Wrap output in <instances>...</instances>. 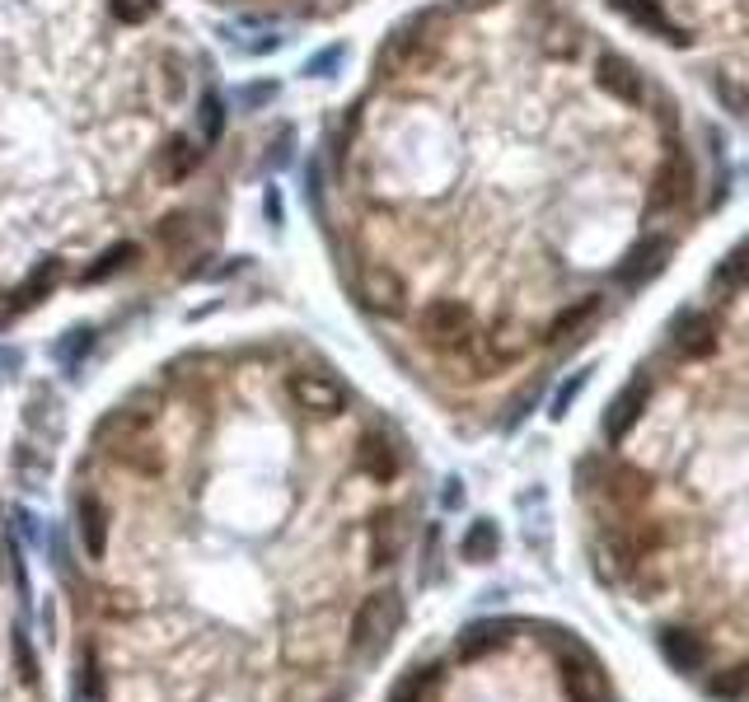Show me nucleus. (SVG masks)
Here are the masks:
<instances>
[{
  "label": "nucleus",
  "instance_id": "nucleus-13",
  "mask_svg": "<svg viewBox=\"0 0 749 702\" xmlns=\"http://www.w3.org/2000/svg\"><path fill=\"white\" fill-rule=\"evenodd\" d=\"M661 656H665L675 670H684V674H698V670L707 666L703 637L688 632V628H665V632H661Z\"/></svg>",
  "mask_w": 749,
  "mask_h": 702
},
{
  "label": "nucleus",
  "instance_id": "nucleus-22",
  "mask_svg": "<svg viewBox=\"0 0 749 702\" xmlns=\"http://www.w3.org/2000/svg\"><path fill=\"white\" fill-rule=\"evenodd\" d=\"M14 666H19V679H24V684H38V656H33V647H29L24 628L14 632Z\"/></svg>",
  "mask_w": 749,
  "mask_h": 702
},
{
  "label": "nucleus",
  "instance_id": "nucleus-17",
  "mask_svg": "<svg viewBox=\"0 0 749 702\" xmlns=\"http://www.w3.org/2000/svg\"><path fill=\"white\" fill-rule=\"evenodd\" d=\"M604 482H609L604 492H609V497H619V501H642V497H646V487H652V478L637 474V468H614V474H609Z\"/></svg>",
  "mask_w": 749,
  "mask_h": 702
},
{
  "label": "nucleus",
  "instance_id": "nucleus-2",
  "mask_svg": "<svg viewBox=\"0 0 749 702\" xmlns=\"http://www.w3.org/2000/svg\"><path fill=\"white\" fill-rule=\"evenodd\" d=\"M207 6L234 19H253V24H324V19L357 10L361 0H207Z\"/></svg>",
  "mask_w": 749,
  "mask_h": 702
},
{
  "label": "nucleus",
  "instance_id": "nucleus-19",
  "mask_svg": "<svg viewBox=\"0 0 749 702\" xmlns=\"http://www.w3.org/2000/svg\"><path fill=\"white\" fill-rule=\"evenodd\" d=\"M441 679V666H422V670H408L403 674V684L389 693V702H422L426 698V689Z\"/></svg>",
  "mask_w": 749,
  "mask_h": 702
},
{
  "label": "nucleus",
  "instance_id": "nucleus-10",
  "mask_svg": "<svg viewBox=\"0 0 749 702\" xmlns=\"http://www.w3.org/2000/svg\"><path fill=\"white\" fill-rule=\"evenodd\" d=\"M516 632H520L516 618H478V623H468V628L460 632V660H483L492 651H502V647H510V637Z\"/></svg>",
  "mask_w": 749,
  "mask_h": 702
},
{
  "label": "nucleus",
  "instance_id": "nucleus-4",
  "mask_svg": "<svg viewBox=\"0 0 749 702\" xmlns=\"http://www.w3.org/2000/svg\"><path fill=\"white\" fill-rule=\"evenodd\" d=\"M558 647V674H562V693L567 702H609V679H604V666L590 647H581L571 632H558L553 637Z\"/></svg>",
  "mask_w": 749,
  "mask_h": 702
},
{
  "label": "nucleus",
  "instance_id": "nucleus-20",
  "mask_svg": "<svg viewBox=\"0 0 749 702\" xmlns=\"http://www.w3.org/2000/svg\"><path fill=\"white\" fill-rule=\"evenodd\" d=\"M108 684H104V666H98V651L81 647V698L85 702H104Z\"/></svg>",
  "mask_w": 749,
  "mask_h": 702
},
{
  "label": "nucleus",
  "instance_id": "nucleus-23",
  "mask_svg": "<svg viewBox=\"0 0 749 702\" xmlns=\"http://www.w3.org/2000/svg\"><path fill=\"white\" fill-rule=\"evenodd\" d=\"M581 384H586V370H581V375H571V380H567V389H558V398H553V417H562V413H567L571 398L581 394Z\"/></svg>",
  "mask_w": 749,
  "mask_h": 702
},
{
  "label": "nucleus",
  "instance_id": "nucleus-11",
  "mask_svg": "<svg viewBox=\"0 0 749 702\" xmlns=\"http://www.w3.org/2000/svg\"><path fill=\"white\" fill-rule=\"evenodd\" d=\"M627 24H637V29H646V33H656L661 43H675V47H688L694 38H688V29H679V24H669L665 19V10H661V0H609Z\"/></svg>",
  "mask_w": 749,
  "mask_h": 702
},
{
  "label": "nucleus",
  "instance_id": "nucleus-3",
  "mask_svg": "<svg viewBox=\"0 0 749 702\" xmlns=\"http://www.w3.org/2000/svg\"><path fill=\"white\" fill-rule=\"evenodd\" d=\"M403 623V595L399 591H374L370 599H361L357 618H351V656L361 660H380L389 651L393 632Z\"/></svg>",
  "mask_w": 749,
  "mask_h": 702
},
{
  "label": "nucleus",
  "instance_id": "nucleus-6",
  "mask_svg": "<svg viewBox=\"0 0 749 702\" xmlns=\"http://www.w3.org/2000/svg\"><path fill=\"white\" fill-rule=\"evenodd\" d=\"M669 253H675V244H669L665 234H642V240L623 253V263L614 267V281L623 290H637L646 281H656L665 272V263H669Z\"/></svg>",
  "mask_w": 749,
  "mask_h": 702
},
{
  "label": "nucleus",
  "instance_id": "nucleus-8",
  "mask_svg": "<svg viewBox=\"0 0 749 702\" xmlns=\"http://www.w3.org/2000/svg\"><path fill=\"white\" fill-rule=\"evenodd\" d=\"M590 85H595L604 99H614V104H642V94H646V85H642V75H637V66L627 62V56H619V52H600L595 62H590Z\"/></svg>",
  "mask_w": 749,
  "mask_h": 702
},
{
  "label": "nucleus",
  "instance_id": "nucleus-18",
  "mask_svg": "<svg viewBox=\"0 0 749 702\" xmlns=\"http://www.w3.org/2000/svg\"><path fill=\"white\" fill-rule=\"evenodd\" d=\"M713 89H717V104L731 113V117H749V85L745 81H736V75H717L713 81Z\"/></svg>",
  "mask_w": 749,
  "mask_h": 702
},
{
  "label": "nucleus",
  "instance_id": "nucleus-12",
  "mask_svg": "<svg viewBox=\"0 0 749 702\" xmlns=\"http://www.w3.org/2000/svg\"><path fill=\"white\" fill-rule=\"evenodd\" d=\"M669 342H675V351H679V357H688V361L713 357V347H717V323H713V315H698V309L679 315L675 323H669Z\"/></svg>",
  "mask_w": 749,
  "mask_h": 702
},
{
  "label": "nucleus",
  "instance_id": "nucleus-16",
  "mask_svg": "<svg viewBox=\"0 0 749 702\" xmlns=\"http://www.w3.org/2000/svg\"><path fill=\"white\" fill-rule=\"evenodd\" d=\"M497 549H502V534H497V524H492V520H478V524H473V530L464 534V557H468V562L497 557Z\"/></svg>",
  "mask_w": 749,
  "mask_h": 702
},
{
  "label": "nucleus",
  "instance_id": "nucleus-7",
  "mask_svg": "<svg viewBox=\"0 0 749 702\" xmlns=\"http://www.w3.org/2000/svg\"><path fill=\"white\" fill-rule=\"evenodd\" d=\"M408 549V515L403 506H380L366 524V557L370 567H393L399 553Z\"/></svg>",
  "mask_w": 749,
  "mask_h": 702
},
{
  "label": "nucleus",
  "instance_id": "nucleus-14",
  "mask_svg": "<svg viewBox=\"0 0 749 702\" xmlns=\"http://www.w3.org/2000/svg\"><path fill=\"white\" fill-rule=\"evenodd\" d=\"M745 286H749V240L726 253V258L717 263V272L707 277V290H713V296H721V300L736 296V290H745Z\"/></svg>",
  "mask_w": 749,
  "mask_h": 702
},
{
  "label": "nucleus",
  "instance_id": "nucleus-21",
  "mask_svg": "<svg viewBox=\"0 0 749 702\" xmlns=\"http://www.w3.org/2000/svg\"><path fill=\"white\" fill-rule=\"evenodd\" d=\"M745 689H749V666L726 670L721 679H713V684H707V693H713V698H740Z\"/></svg>",
  "mask_w": 749,
  "mask_h": 702
},
{
  "label": "nucleus",
  "instance_id": "nucleus-5",
  "mask_svg": "<svg viewBox=\"0 0 749 702\" xmlns=\"http://www.w3.org/2000/svg\"><path fill=\"white\" fill-rule=\"evenodd\" d=\"M71 520H75V539H81L85 557H89V562H104V557H108V543H113V515H108V506L98 501L94 487H81V492H75Z\"/></svg>",
  "mask_w": 749,
  "mask_h": 702
},
{
  "label": "nucleus",
  "instance_id": "nucleus-9",
  "mask_svg": "<svg viewBox=\"0 0 749 702\" xmlns=\"http://www.w3.org/2000/svg\"><path fill=\"white\" fill-rule=\"evenodd\" d=\"M646 398H652V380L637 375V380H627L614 403H609V413H604V440L609 445H623V436L637 426V417L646 413Z\"/></svg>",
  "mask_w": 749,
  "mask_h": 702
},
{
  "label": "nucleus",
  "instance_id": "nucleus-15",
  "mask_svg": "<svg viewBox=\"0 0 749 702\" xmlns=\"http://www.w3.org/2000/svg\"><path fill=\"white\" fill-rule=\"evenodd\" d=\"M684 198H688V164H679V169H665V173H656L652 211H665V206H679Z\"/></svg>",
  "mask_w": 749,
  "mask_h": 702
},
{
  "label": "nucleus",
  "instance_id": "nucleus-1",
  "mask_svg": "<svg viewBox=\"0 0 749 702\" xmlns=\"http://www.w3.org/2000/svg\"><path fill=\"white\" fill-rule=\"evenodd\" d=\"M230 183L221 71L169 0H0V328L192 258Z\"/></svg>",
  "mask_w": 749,
  "mask_h": 702
}]
</instances>
